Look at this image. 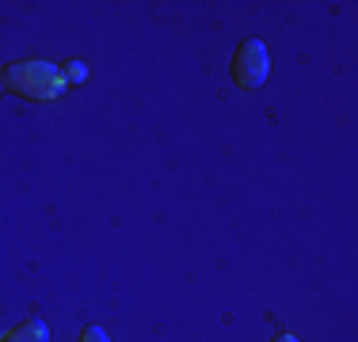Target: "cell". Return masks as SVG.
<instances>
[{
	"mask_svg": "<svg viewBox=\"0 0 358 342\" xmlns=\"http://www.w3.org/2000/svg\"><path fill=\"white\" fill-rule=\"evenodd\" d=\"M271 342H297L294 335H278V339H271Z\"/></svg>",
	"mask_w": 358,
	"mask_h": 342,
	"instance_id": "obj_6",
	"label": "cell"
},
{
	"mask_svg": "<svg viewBox=\"0 0 358 342\" xmlns=\"http://www.w3.org/2000/svg\"><path fill=\"white\" fill-rule=\"evenodd\" d=\"M0 91H4V73H0Z\"/></svg>",
	"mask_w": 358,
	"mask_h": 342,
	"instance_id": "obj_7",
	"label": "cell"
},
{
	"mask_svg": "<svg viewBox=\"0 0 358 342\" xmlns=\"http://www.w3.org/2000/svg\"><path fill=\"white\" fill-rule=\"evenodd\" d=\"M65 80H69V84H84V80H88V68H84L80 61L65 65Z\"/></svg>",
	"mask_w": 358,
	"mask_h": 342,
	"instance_id": "obj_4",
	"label": "cell"
},
{
	"mask_svg": "<svg viewBox=\"0 0 358 342\" xmlns=\"http://www.w3.org/2000/svg\"><path fill=\"white\" fill-rule=\"evenodd\" d=\"M0 342H50V327L38 315H31V320H23L20 327H12L8 335H0Z\"/></svg>",
	"mask_w": 358,
	"mask_h": 342,
	"instance_id": "obj_3",
	"label": "cell"
},
{
	"mask_svg": "<svg viewBox=\"0 0 358 342\" xmlns=\"http://www.w3.org/2000/svg\"><path fill=\"white\" fill-rule=\"evenodd\" d=\"M267 73H271L267 46H263L259 38L244 42V46L236 50V57H233V80H236V88H244V91H255L263 80H267Z\"/></svg>",
	"mask_w": 358,
	"mask_h": 342,
	"instance_id": "obj_2",
	"label": "cell"
},
{
	"mask_svg": "<svg viewBox=\"0 0 358 342\" xmlns=\"http://www.w3.org/2000/svg\"><path fill=\"white\" fill-rule=\"evenodd\" d=\"M4 88L15 91L20 99H35V103H54L65 96V88H69V80H65V73L57 68L54 61H20L12 65L4 73Z\"/></svg>",
	"mask_w": 358,
	"mask_h": 342,
	"instance_id": "obj_1",
	"label": "cell"
},
{
	"mask_svg": "<svg viewBox=\"0 0 358 342\" xmlns=\"http://www.w3.org/2000/svg\"><path fill=\"white\" fill-rule=\"evenodd\" d=\"M76 342H110V335H107L103 327H84V331H80V339H76Z\"/></svg>",
	"mask_w": 358,
	"mask_h": 342,
	"instance_id": "obj_5",
	"label": "cell"
}]
</instances>
